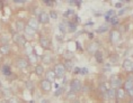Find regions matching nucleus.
Here are the masks:
<instances>
[{"mask_svg": "<svg viewBox=\"0 0 133 103\" xmlns=\"http://www.w3.org/2000/svg\"><path fill=\"white\" fill-rule=\"evenodd\" d=\"M116 7H122V4H116Z\"/></svg>", "mask_w": 133, "mask_h": 103, "instance_id": "obj_44", "label": "nucleus"}, {"mask_svg": "<svg viewBox=\"0 0 133 103\" xmlns=\"http://www.w3.org/2000/svg\"><path fill=\"white\" fill-rule=\"evenodd\" d=\"M74 72H75V74H79V73H80V68H79V67H75Z\"/></svg>", "mask_w": 133, "mask_h": 103, "instance_id": "obj_40", "label": "nucleus"}, {"mask_svg": "<svg viewBox=\"0 0 133 103\" xmlns=\"http://www.w3.org/2000/svg\"><path fill=\"white\" fill-rule=\"evenodd\" d=\"M2 72H4V74H5V75H9V74L11 73L10 67H9L8 65H5L4 67H2Z\"/></svg>", "mask_w": 133, "mask_h": 103, "instance_id": "obj_29", "label": "nucleus"}, {"mask_svg": "<svg viewBox=\"0 0 133 103\" xmlns=\"http://www.w3.org/2000/svg\"><path fill=\"white\" fill-rule=\"evenodd\" d=\"M66 98H68L69 100H71L72 102L74 101H76V100H77V96H76V93H74V92H69L68 94H66Z\"/></svg>", "mask_w": 133, "mask_h": 103, "instance_id": "obj_26", "label": "nucleus"}, {"mask_svg": "<svg viewBox=\"0 0 133 103\" xmlns=\"http://www.w3.org/2000/svg\"><path fill=\"white\" fill-rule=\"evenodd\" d=\"M39 44H41V46L44 49H48V48H50L51 43H50L48 37H45V36H41V37H39Z\"/></svg>", "mask_w": 133, "mask_h": 103, "instance_id": "obj_7", "label": "nucleus"}, {"mask_svg": "<svg viewBox=\"0 0 133 103\" xmlns=\"http://www.w3.org/2000/svg\"><path fill=\"white\" fill-rule=\"evenodd\" d=\"M113 17H115V11H114V10H109V11H107V12L105 14L106 20H109V19L113 18Z\"/></svg>", "mask_w": 133, "mask_h": 103, "instance_id": "obj_25", "label": "nucleus"}, {"mask_svg": "<svg viewBox=\"0 0 133 103\" xmlns=\"http://www.w3.org/2000/svg\"><path fill=\"white\" fill-rule=\"evenodd\" d=\"M128 93H129V94L131 95V96H133V89H131L130 91H128Z\"/></svg>", "mask_w": 133, "mask_h": 103, "instance_id": "obj_43", "label": "nucleus"}, {"mask_svg": "<svg viewBox=\"0 0 133 103\" xmlns=\"http://www.w3.org/2000/svg\"><path fill=\"white\" fill-rule=\"evenodd\" d=\"M42 62L44 63V64H50V63L52 62V57L50 54H44L42 56Z\"/></svg>", "mask_w": 133, "mask_h": 103, "instance_id": "obj_21", "label": "nucleus"}, {"mask_svg": "<svg viewBox=\"0 0 133 103\" xmlns=\"http://www.w3.org/2000/svg\"><path fill=\"white\" fill-rule=\"evenodd\" d=\"M9 52H10V47H9L8 44H2L0 46V53L2 55H8Z\"/></svg>", "mask_w": 133, "mask_h": 103, "instance_id": "obj_16", "label": "nucleus"}, {"mask_svg": "<svg viewBox=\"0 0 133 103\" xmlns=\"http://www.w3.org/2000/svg\"><path fill=\"white\" fill-rule=\"evenodd\" d=\"M129 103H133V101H130V102H129Z\"/></svg>", "mask_w": 133, "mask_h": 103, "instance_id": "obj_47", "label": "nucleus"}, {"mask_svg": "<svg viewBox=\"0 0 133 103\" xmlns=\"http://www.w3.org/2000/svg\"><path fill=\"white\" fill-rule=\"evenodd\" d=\"M87 51L91 54H95L96 52H98V43H90L88 46H87Z\"/></svg>", "mask_w": 133, "mask_h": 103, "instance_id": "obj_12", "label": "nucleus"}, {"mask_svg": "<svg viewBox=\"0 0 133 103\" xmlns=\"http://www.w3.org/2000/svg\"><path fill=\"white\" fill-rule=\"evenodd\" d=\"M66 26H68V28H69L68 30L70 33H74V31H76V29H77V25H76V22H68Z\"/></svg>", "mask_w": 133, "mask_h": 103, "instance_id": "obj_23", "label": "nucleus"}, {"mask_svg": "<svg viewBox=\"0 0 133 103\" xmlns=\"http://www.w3.org/2000/svg\"><path fill=\"white\" fill-rule=\"evenodd\" d=\"M37 19H38V22H41V24H48V22L50 21V15L43 11L42 14L38 16Z\"/></svg>", "mask_w": 133, "mask_h": 103, "instance_id": "obj_10", "label": "nucleus"}, {"mask_svg": "<svg viewBox=\"0 0 133 103\" xmlns=\"http://www.w3.org/2000/svg\"><path fill=\"white\" fill-rule=\"evenodd\" d=\"M70 15H74V11H72V10H69V11L64 12V16H66V17H68V16H70Z\"/></svg>", "mask_w": 133, "mask_h": 103, "instance_id": "obj_39", "label": "nucleus"}, {"mask_svg": "<svg viewBox=\"0 0 133 103\" xmlns=\"http://www.w3.org/2000/svg\"><path fill=\"white\" fill-rule=\"evenodd\" d=\"M123 68L128 72H132L133 71V61L130 58H126L123 61Z\"/></svg>", "mask_w": 133, "mask_h": 103, "instance_id": "obj_6", "label": "nucleus"}, {"mask_svg": "<svg viewBox=\"0 0 133 103\" xmlns=\"http://www.w3.org/2000/svg\"><path fill=\"white\" fill-rule=\"evenodd\" d=\"M64 67H65L66 71H71L72 67H74V64H72V62H71V61H66V62H65Z\"/></svg>", "mask_w": 133, "mask_h": 103, "instance_id": "obj_28", "label": "nucleus"}, {"mask_svg": "<svg viewBox=\"0 0 133 103\" xmlns=\"http://www.w3.org/2000/svg\"><path fill=\"white\" fill-rule=\"evenodd\" d=\"M72 103H80V102H79V101H78V100H76V101H74V102H72Z\"/></svg>", "mask_w": 133, "mask_h": 103, "instance_id": "obj_46", "label": "nucleus"}, {"mask_svg": "<svg viewBox=\"0 0 133 103\" xmlns=\"http://www.w3.org/2000/svg\"><path fill=\"white\" fill-rule=\"evenodd\" d=\"M55 73H54V71L53 69H49L48 72H46V77H45V80H48L49 82H54V80H55Z\"/></svg>", "mask_w": 133, "mask_h": 103, "instance_id": "obj_15", "label": "nucleus"}, {"mask_svg": "<svg viewBox=\"0 0 133 103\" xmlns=\"http://www.w3.org/2000/svg\"><path fill=\"white\" fill-rule=\"evenodd\" d=\"M28 65H29V63H28L27 59H25V58H18L17 61H16V66L21 69L28 67Z\"/></svg>", "mask_w": 133, "mask_h": 103, "instance_id": "obj_5", "label": "nucleus"}, {"mask_svg": "<svg viewBox=\"0 0 133 103\" xmlns=\"http://www.w3.org/2000/svg\"><path fill=\"white\" fill-rule=\"evenodd\" d=\"M28 63L29 64H36L37 63V56H36L35 53L28 54Z\"/></svg>", "mask_w": 133, "mask_h": 103, "instance_id": "obj_19", "label": "nucleus"}, {"mask_svg": "<svg viewBox=\"0 0 133 103\" xmlns=\"http://www.w3.org/2000/svg\"><path fill=\"white\" fill-rule=\"evenodd\" d=\"M41 86H42V90L44 92H49V91H51V89H52L51 82H49L48 80H45V78L41 81Z\"/></svg>", "mask_w": 133, "mask_h": 103, "instance_id": "obj_8", "label": "nucleus"}, {"mask_svg": "<svg viewBox=\"0 0 133 103\" xmlns=\"http://www.w3.org/2000/svg\"><path fill=\"white\" fill-rule=\"evenodd\" d=\"M53 71L55 73V76H58V77H63L65 74V67H64V65H62V64L55 65Z\"/></svg>", "mask_w": 133, "mask_h": 103, "instance_id": "obj_2", "label": "nucleus"}, {"mask_svg": "<svg viewBox=\"0 0 133 103\" xmlns=\"http://www.w3.org/2000/svg\"><path fill=\"white\" fill-rule=\"evenodd\" d=\"M133 89V77H128L124 82V91H130Z\"/></svg>", "mask_w": 133, "mask_h": 103, "instance_id": "obj_13", "label": "nucleus"}, {"mask_svg": "<svg viewBox=\"0 0 133 103\" xmlns=\"http://www.w3.org/2000/svg\"><path fill=\"white\" fill-rule=\"evenodd\" d=\"M95 58H96V61H97L98 63H103V61H104V56H103V53L102 52H96L95 53Z\"/></svg>", "mask_w": 133, "mask_h": 103, "instance_id": "obj_22", "label": "nucleus"}, {"mask_svg": "<svg viewBox=\"0 0 133 103\" xmlns=\"http://www.w3.org/2000/svg\"><path fill=\"white\" fill-rule=\"evenodd\" d=\"M119 37H121V33H119L117 29H112L111 35H109V39H111V42L112 43H117L119 41Z\"/></svg>", "mask_w": 133, "mask_h": 103, "instance_id": "obj_4", "label": "nucleus"}, {"mask_svg": "<svg viewBox=\"0 0 133 103\" xmlns=\"http://www.w3.org/2000/svg\"><path fill=\"white\" fill-rule=\"evenodd\" d=\"M28 26L29 27H32L34 30H37V28H38V19H36V18H29V20H28Z\"/></svg>", "mask_w": 133, "mask_h": 103, "instance_id": "obj_14", "label": "nucleus"}, {"mask_svg": "<svg viewBox=\"0 0 133 103\" xmlns=\"http://www.w3.org/2000/svg\"><path fill=\"white\" fill-rule=\"evenodd\" d=\"M99 91H101L102 93H106V91H107V89H106V85L104 84V83L99 85Z\"/></svg>", "mask_w": 133, "mask_h": 103, "instance_id": "obj_33", "label": "nucleus"}, {"mask_svg": "<svg viewBox=\"0 0 133 103\" xmlns=\"http://www.w3.org/2000/svg\"><path fill=\"white\" fill-rule=\"evenodd\" d=\"M1 103H9L8 101H6V100H4V101H1Z\"/></svg>", "mask_w": 133, "mask_h": 103, "instance_id": "obj_45", "label": "nucleus"}, {"mask_svg": "<svg viewBox=\"0 0 133 103\" xmlns=\"http://www.w3.org/2000/svg\"><path fill=\"white\" fill-rule=\"evenodd\" d=\"M44 4L48 5V6H52L53 2H52V0H44Z\"/></svg>", "mask_w": 133, "mask_h": 103, "instance_id": "obj_38", "label": "nucleus"}, {"mask_svg": "<svg viewBox=\"0 0 133 103\" xmlns=\"http://www.w3.org/2000/svg\"><path fill=\"white\" fill-rule=\"evenodd\" d=\"M14 41L17 43L19 46H24V47H25V45H26V39H25V37H23V36L18 35V34H15L14 35Z\"/></svg>", "mask_w": 133, "mask_h": 103, "instance_id": "obj_9", "label": "nucleus"}, {"mask_svg": "<svg viewBox=\"0 0 133 103\" xmlns=\"http://www.w3.org/2000/svg\"><path fill=\"white\" fill-rule=\"evenodd\" d=\"M121 77L118 75H112L111 78H109V84H111V88L114 90H117L121 88Z\"/></svg>", "mask_w": 133, "mask_h": 103, "instance_id": "obj_1", "label": "nucleus"}, {"mask_svg": "<svg viewBox=\"0 0 133 103\" xmlns=\"http://www.w3.org/2000/svg\"><path fill=\"white\" fill-rule=\"evenodd\" d=\"M25 27H26V24H25L24 20H17L16 21V28H17L18 31L25 30Z\"/></svg>", "mask_w": 133, "mask_h": 103, "instance_id": "obj_17", "label": "nucleus"}, {"mask_svg": "<svg viewBox=\"0 0 133 103\" xmlns=\"http://www.w3.org/2000/svg\"><path fill=\"white\" fill-rule=\"evenodd\" d=\"M35 73L37 75H42L43 73H44V67H43L42 65H36L35 67Z\"/></svg>", "mask_w": 133, "mask_h": 103, "instance_id": "obj_24", "label": "nucleus"}, {"mask_svg": "<svg viewBox=\"0 0 133 103\" xmlns=\"http://www.w3.org/2000/svg\"><path fill=\"white\" fill-rule=\"evenodd\" d=\"M8 102H9V103H19L18 99H17V98H14V96L9 99V101H8Z\"/></svg>", "mask_w": 133, "mask_h": 103, "instance_id": "obj_34", "label": "nucleus"}, {"mask_svg": "<svg viewBox=\"0 0 133 103\" xmlns=\"http://www.w3.org/2000/svg\"><path fill=\"white\" fill-rule=\"evenodd\" d=\"M80 74H88V68H80Z\"/></svg>", "mask_w": 133, "mask_h": 103, "instance_id": "obj_37", "label": "nucleus"}, {"mask_svg": "<svg viewBox=\"0 0 133 103\" xmlns=\"http://www.w3.org/2000/svg\"><path fill=\"white\" fill-rule=\"evenodd\" d=\"M70 90L71 92H78L81 90V82L79 81V80H72L71 83H70Z\"/></svg>", "mask_w": 133, "mask_h": 103, "instance_id": "obj_3", "label": "nucleus"}, {"mask_svg": "<svg viewBox=\"0 0 133 103\" xmlns=\"http://www.w3.org/2000/svg\"><path fill=\"white\" fill-rule=\"evenodd\" d=\"M62 93V89H59V90H56V92L54 93V95H60Z\"/></svg>", "mask_w": 133, "mask_h": 103, "instance_id": "obj_41", "label": "nucleus"}, {"mask_svg": "<svg viewBox=\"0 0 133 103\" xmlns=\"http://www.w3.org/2000/svg\"><path fill=\"white\" fill-rule=\"evenodd\" d=\"M50 17H52V19H56V18H58V15H56V12L55 11H51V12H50Z\"/></svg>", "mask_w": 133, "mask_h": 103, "instance_id": "obj_35", "label": "nucleus"}, {"mask_svg": "<svg viewBox=\"0 0 133 103\" xmlns=\"http://www.w3.org/2000/svg\"><path fill=\"white\" fill-rule=\"evenodd\" d=\"M26 88L28 90H31V91H33V90H34V83L32 81H27L26 82Z\"/></svg>", "mask_w": 133, "mask_h": 103, "instance_id": "obj_30", "label": "nucleus"}, {"mask_svg": "<svg viewBox=\"0 0 133 103\" xmlns=\"http://www.w3.org/2000/svg\"><path fill=\"white\" fill-rule=\"evenodd\" d=\"M109 21H111L112 25H117L118 24V18L117 17H113V18L109 19Z\"/></svg>", "mask_w": 133, "mask_h": 103, "instance_id": "obj_32", "label": "nucleus"}, {"mask_svg": "<svg viewBox=\"0 0 133 103\" xmlns=\"http://www.w3.org/2000/svg\"><path fill=\"white\" fill-rule=\"evenodd\" d=\"M104 96H105V99H108V100L116 99V90H114V89L107 90L106 93H104Z\"/></svg>", "mask_w": 133, "mask_h": 103, "instance_id": "obj_11", "label": "nucleus"}, {"mask_svg": "<svg viewBox=\"0 0 133 103\" xmlns=\"http://www.w3.org/2000/svg\"><path fill=\"white\" fill-rule=\"evenodd\" d=\"M64 26H65L64 22H61V24L59 25V27H60V29H61V31H63V33H65V31H66V29L64 28Z\"/></svg>", "mask_w": 133, "mask_h": 103, "instance_id": "obj_36", "label": "nucleus"}, {"mask_svg": "<svg viewBox=\"0 0 133 103\" xmlns=\"http://www.w3.org/2000/svg\"><path fill=\"white\" fill-rule=\"evenodd\" d=\"M108 30V26H106V25H104V26H101L99 28H97V33H99V34H102V33H105V31H107Z\"/></svg>", "mask_w": 133, "mask_h": 103, "instance_id": "obj_27", "label": "nucleus"}, {"mask_svg": "<svg viewBox=\"0 0 133 103\" xmlns=\"http://www.w3.org/2000/svg\"><path fill=\"white\" fill-rule=\"evenodd\" d=\"M124 96H125V91H124V89H117L116 90V99L117 100H122V99H124Z\"/></svg>", "mask_w": 133, "mask_h": 103, "instance_id": "obj_18", "label": "nucleus"}, {"mask_svg": "<svg viewBox=\"0 0 133 103\" xmlns=\"http://www.w3.org/2000/svg\"><path fill=\"white\" fill-rule=\"evenodd\" d=\"M25 34L26 35H28V36H34L35 35V33H36V30H34L32 27H29L28 25H26V27H25Z\"/></svg>", "mask_w": 133, "mask_h": 103, "instance_id": "obj_20", "label": "nucleus"}, {"mask_svg": "<svg viewBox=\"0 0 133 103\" xmlns=\"http://www.w3.org/2000/svg\"><path fill=\"white\" fill-rule=\"evenodd\" d=\"M72 56H74V55H72V53L69 52V51H66V52L64 53V57L66 58V61H70V59L72 58Z\"/></svg>", "mask_w": 133, "mask_h": 103, "instance_id": "obj_31", "label": "nucleus"}, {"mask_svg": "<svg viewBox=\"0 0 133 103\" xmlns=\"http://www.w3.org/2000/svg\"><path fill=\"white\" fill-rule=\"evenodd\" d=\"M14 1L16 2V4H21V2L23 4V2H24V0H14Z\"/></svg>", "mask_w": 133, "mask_h": 103, "instance_id": "obj_42", "label": "nucleus"}]
</instances>
